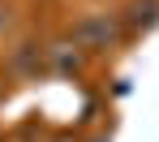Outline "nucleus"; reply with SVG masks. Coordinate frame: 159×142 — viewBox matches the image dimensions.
Returning <instances> with one entry per match:
<instances>
[{"label":"nucleus","mask_w":159,"mask_h":142,"mask_svg":"<svg viewBox=\"0 0 159 142\" xmlns=\"http://www.w3.org/2000/svg\"><path fill=\"white\" fill-rule=\"evenodd\" d=\"M120 26L125 34H146L159 26V0H129L120 9Z\"/></svg>","instance_id":"2"},{"label":"nucleus","mask_w":159,"mask_h":142,"mask_svg":"<svg viewBox=\"0 0 159 142\" xmlns=\"http://www.w3.org/2000/svg\"><path fill=\"white\" fill-rule=\"evenodd\" d=\"M69 43H78L82 52H112L125 43V26H120V13L99 9V13H82L73 30H69Z\"/></svg>","instance_id":"1"},{"label":"nucleus","mask_w":159,"mask_h":142,"mask_svg":"<svg viewBox=\"0 0 159 142\" xmlns=\"http://www.w3.org/2000/svg\"><path fill=\"white\" fill-rule=\"evenodd\" d=\"M43 65H48L43 48H34V43H17V48H13V69H17V73H39Z\"/></svg>","instance_id":"3"},{"label":"nucleus","mask_w":159,"mask_h":142,"mask_svg":"<svg viewBox=\"0 0 159 142\" xmlns=\"http://www.w3.org/2000/svg\"><path fill=\"white\" fill-rule=\"evenodd\" d=\"M43 56H48V65L60 69V73H73V69L82 65L78 52H73V43H52V48H43Z\"/></svg>","instance_id":"4"}]
</instances>
